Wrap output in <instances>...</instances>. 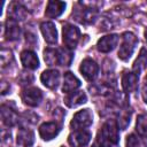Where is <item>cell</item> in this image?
<instances>
[{
  "mask_svg": "<svg viewBox=\"0 0 147 147\" xmlns=\"http://www.w3.org/2000/svg\"><path fill=\"white\" fill-rule=\"evenodd\" d=\"M137 44H138V39L136 34H133L132 32H124L122 34V42L118 51V57L123 61L129 60L133 54Z\"/></svg>",
  "mask_w": 147,
  "mask_h": 147,
  "instance_id": "cell-1",
  "label": "cell"
},
{
  "mask_svg": "<svg viewBox=\"0 0 147 147\" xmlns=\"http://www.w3.org/2000/svg\"><path fill=\"white\" fill-rule=\"evenodd\" d=\"M92 113L90 109H83L76 113L71 119L70 126L76 131V130H84L85 127L90 126L92 124Z\"/></svg>",
  "mask_w": 147,
  "mask_h": 147,
  "instance_id": "cell-2",
  "label": "cell"
},
{
  "mask_svg": "<svg viewBox=\"0 0 147 147\" xmlns=\"http://www.w3.org/2000/svg\"><path fill=\"white\" fill-rule=\"evenodd\" d=\"M62 33H63V42H64L65 47H68L70 49L75 48L79 40V37H80L79 29L72 24H65V25H63Z\"/></svg>",
  "mask_w": 147,
  "mask_h": 147,
  "instance_id": "cell-3",
  "label": "cell"
},
{
  "mask_svg": "<svg viewBox=\"0 0 147 147\" xmlns=\"http://www.w3.org/2000/svg\"><path fill=\"white\" fill-rule=\"evenodd\" d=\"M21 98L23 100L24 103H26L28 106L31 107H36L40 103V101L42 100V93L39 88L32 87V88H25L22 94Z\"/></svg>",
  "mask_w": 147,
  "mask_h": 147,
  "instance_id": "cell-4",
  "label": "cell"
},
{
  "mask_svg": "<svg viewBox=\"0 0 147 147\" xmlns=\"http://www.w3.org/2000/svg\"><path fill=\"white\" fill-rule=\"evenodd\" d=\"M79 70L87 80H94L99 72V67L92 59H85L80 63Z\"/></svg>",
  "mask_w": 147,
  "mask_h": 147,
  "instance_id": "cell-5",
  "label": "cell"
},
{
  "mask_svg": "<svg viewBox=\"0 0 147 147\" xmlns=\"http://www.w3.org/2000/svg\"><path fill=\"white\" fill-rule=\"evenodd\" d=\"M69 144L72 147H84L91 140V133L85 130H76L69 136Z\"/></svg>",
  "mask_w": 147,
  "mask_h": 147,
  "instance_id": "cell-6",
  "label": "cell"
},
{
  "mask_svg": "<svg viewBox=\"0 0 147 147\" xmlns=\"http://www.w3.org/2000/svg\"><path fill=\"white\" fill-rule=\"evenodd\" d=\"M40 79H41V83L46 87H48L51 90H54L59 85V82H60V72L57 70H54V69L45 70L41 74Z\"/></svg>",
  "mask_w": 147,
  "mask_h": 147,
  "instance_id": "cell-7",
  "label": "cell"
},
{
  "mask_svg": "<svg viewBox=\"0 0 147 147\" xmlns=\"http://www.w3.org/2000/svg\"><path fill=\"white\" fill-rule=\"evenodd\" d=\"M60 132V126L55 122H46L40 125L39 134L44 140H51L55 138Z\"/></svg>",
  "mask_w": 147,
  "mask_h": 147,
  "instance_id": "cell-8",
  "label": "cell"
},
{
  "mask_svg": "<svg viewBox=\"0 0 147 147\" xmlns=\"http://www.w3.org/2000/svg\"><path fill=\"white\" fill-rule=\"evenodd\" d=\"M117 42H118V36L117 34H108V36H105L101 39H99L96 47L100 52L108 53L116 47Z\"/></svg>",
  "mask_w": 147,
  "mask_h": 147,
  "instance_id": "cell-9",
  "label": "cell"
},
{
  "mask_svg": "<svg viewBox=\"0 0 147 147\" xmlns=\"http://www.w3.org/2000/svg\"><path fill=\"white\" fill-rule=\"evenodd\" d=\"M44 39L46 42L48 44H55L57 41V31L56 28L54 25V23L52 22H42L40 25Z\"/></svg>",
  "mask_w": 147,
  "mask_h": 147,
  "instance_id": "cell-10",
  "label": "cell"
},
{
  "mask_svg": "<svg viewBox=\"0 0 147 147\" xmlns=\"http://www.w3.org/2000/svg\"><path fill=\"white\" fill-rule=\"evenodd\" d=\"M8 15L14 21H23L28 16V10L18 2H11L8 8Z\"/></svg>",
  "mask_w": 147,
  "mask_h": 147,
  "instance_id": "cell-11",
  "label": "cell"
},
{
  "mask_svg": "<svg viewBox=\"0 0 147 147\" xmlns=\"http://www.w3.org/2000/svg\"><path fill=\"white\" fill-rule=\"evenodd\" d=\"M98 16V11L94 8H82L79 10L76 11L75 17L78 22L87 24V23H92Z\"/></svg>",
  "mask_w": 147,
  "mask_h": 147,
  "instance_id": "cell-12",
  "label": "cell"
},
{
  "mask_svg": "<svg viewBox=\"0 0 147 147\" xmlns=\"http://www.w3.org/2000/svg\"><path fill=\"white\" fill-rule=\"evenodd\" d=\"M21 62L24 68L34 70L39 67V60L32 51H24L21 53Z\"/></svg>",
  "mask_w": 147,
  "mask_h": 147,
  "instance_id": "cell-13",
  "label": "cell"
},
{
  "mask_svg": "<svg viewBox=\"0 0 147 147\" xmlns=\"http://www.w3.org/2000/svg\"><path fill=\"white\" fill-rule=\"evenodd\" d=\"M80 86V80L71 72H65L63 77V86L62 91L65 93H71L75 92L78 87Z\"/></svg>",
  "mask_w": 147,
  "mask_h": 147,
  "instance_id": "cell-14",
  "label": "cell"
},
{
  "mask_svg": "<svg viewBox=\"0 0 147 147\" xmlns=\"http://www.w3.org/2000/svg\"><path fill=\"white\" fill-rule=\"evenodd\" d=\"M122 86L126 93L136 92L138 87V75L134 72H125L122 77Z\"/></svg>",
  "mask_w": 147,
  "mask_h": 147,
  "instance_id": "cell-15",
  "label": "cell"
},
{
  "mask_svg": "<svg viewBox=\"0 0 147 147\" xmlns=\"http://www.w3.org/2000/svg\"><path fill=\"white\" fill-rule=\"evenodd\" d=\"M64 102L68 107L74 108L77 106H80L83 103L86 102V94L83 91H75L71 92L67 95V98L64 99Z\"/></svg>",
  "mask_w": 147,
  "mask_h": 147,
  "instance_id": "cell-16",
  "label": "cell"
},
{
  "mask_svg": "<svg viewBox=\"0 0 147 147\" xmlns=\"http://www.w3.org/2000/svg\"><path fill=\"white\" fill-rule=\"evenodd\" d=\"M17 145L21 147H31L34 141V134L31 130L21 129L17 133Z\"/></svg>",
  "mask_w": 147,
  "mask_h": 147,
  "instance_id": "cell-17",
  "label": "cell"
},
{
  "mask_svg": "<svg viewBox=\"0 0 147 147\" xmlns=\"http://www.w3.org/2000/svg\"><path fill=\"white\" fill-rule=\"evenodd\" d=\"M65 8V3L62 1H48L47 7H46V16L49 18L59 17Z\"/></svg>",
  "mask_w": 147,
  "mask_h": 147,
  "instance_id": "cell-18",
  "label": "cell"
},
{
  "mask_svg": "<svg viewBox=\"0 0 147 147\" xmlns=\"http://www.w3.org/2000/svg\"><path fill=\"white\" fill-rule=\"evenodd\" d=\"M1 117H2V122L8 126H14L18 122V117L15 110H13L9 106L6 105H2L1 107Z\"/></svg>",
  "mask_w": 147,
  "mask_h": 147,
  "instance_id": "cell-19",
  "label": "cell"
},
{
  "mask_svg": "<svg viewBox=\"0 0 147 147\" xmlns=\"http://www.w3.org/2000/svg\"><path fill=\"white\" fill-rule=\"evenodd\" d=\"M5 29H6L5 36H6L7 40H16V39H18L21 30H20V26H18L16 21H14L11 18H8L7 22H6V28Z\"/></svg>",
  "mask_w": 147,
  "mask_h": 147,
  "instance_id": "cell-20",
  "label": "cell"
},
{
  "mask_svg": "<svg viewBox=\"0 0 147 147\" xmlns=\"http://www.w3.org/2000/svg\"><path fill=\"white\" fill-rule=\"evenodd\" d=\"M146 64H147V51L145 48H141L138 55V59L133 63V72L139 76L146 68Z\"/></svg>",
  "mask_w": 147,
  "mask_h": 147,
  "instance_id": "cell-21",
  "label": "cell"
},
{
  "mask_svg": "<svg viewBox=\"0 0 147 147\" xmlns=\"http://www.w3.org/2000/svg\"><path fill=\"white\" fill-rule=\"evenodd\" d=\"M57 57H59V64L70 65V63L74 59V53L68 47H61L57 49Z\"/></svg>",
  "mask_w": 147,
  "mask_h": 147,
  "instance_id": "cell-22",
  "label": "cell"
},
{
  "mask_svg": "<svg viewBox=\"0 0 147 147\" xmlns=\"http://www.w3.org/2000/svg\"><path fill=\"white\" fill-rule=\"evenodd\" d=\"M136 130L140 137L147 138V114H141L138 116Z\"/></svg>",
  "mask_w": 147,
  "mask_h": 147,
  "instance_id": "cell-23",
  "label": "cell"
},
{
  "mask_svg": "<svg viewBox=\"0 0 147 147\" xmlns=\"http://www.w3.org/2000/svg\"><path fill=\"white\" fill-rule=\"evenodd\" d=\"M44 60L48 65H55V63H59L57 57V49L47 48L44 51Z\"/></svg>",
  "mask_w": 147,
  "mask_h": 147,
  "instance_id": "cell-24",
  "label": "cell"
},
{
  "mask_svg": "<svg viewBox=\"0 0 147 147\" xmlns=\"http://www.w3.org/2000/svg\"><path fill=\"white\" fill-rule=\"evenodd\" d=\"M130 117H131V110H127V109L122 110V111L119 113L118 119H117L118 127L122 129V130H125L126 126L130 124Z\"/></svg>",
  "mask_w": 147,
  "mask_h": 147,
  "instance_id": "cell-25",
  "label": "cell"
},
{
  "mask_svg": "<svg viewBox=\"0 0 147 147\" xmlns=\"http://www.w3.org/2000/svg\"><path fill=\"white\" fill-rule=\"evenodd\" d=\"M126 147H146L145 142L134 134H130L126 138Z\"/></svg>",
  "mask_w": 147,
  "mask_h": 147,
  "instance_id": "cell-26",
  "label": "cell"
},
{
  "mask_svg": "<svg viewBox=\"0 0 147 147\" xmlns=\"http://www.w3.org/2000/svg\"><path fill=\"white\" fill-rule=\"evenodd\" d=\"M13 61H14L13 53L9 49H2L1 51V65H2V68H5L6 65H8Z\"/></svg>",
  "mask_w": 147,
  "mask_h": 147,
  "instance_id": "cell-27",
  "label": "cell"
},
{
  "mask_svg": "<svg viewBox=\"0 0 147 147\" xmlns=\"http://www.w3.org/2000/svg\"><path fill=\"white\" fill-rule=\"evenodd\" d=\"M32 80H33V76L31 74H29V72H22L21 78H20V82H21L22 85L30 84V83H32Z\"/></svg>",
  "mask_w": 147,
  "mask_h": 147,
  "instance_id": "cell-28",
  "label": "cell"
},
{
  "mask_svg": "<svg viewBox=\"0 0 147 147\" xmlns=\"http://www.w3.org/2000/svg\"><path fill=\"white\" fill-rule=\"evenodd\" d=\"M142 96H144V100H145V102L147 103V82L145 83V85H144V88H142Z\"/></svg>",
  "mask_w": 147,
  "mask_h": 147,
  "instance_id": "cell-29",
  "label": "cell"
},
{
  "mask_svg": "<svg viewBox=\"0 0 147 147\" xmlns=\"http://www.w3.org/2000/svg\"><path fill=\"white\" fill-rule=\"evenodd\" d=\"M145 38H146V40H147V30L145 31Z\"/></svg>",
  "mask_w": 147,
  "mask_h": 147,
  "instance_id": "cell-30",
  "label": "cell"
}]
</instances>
